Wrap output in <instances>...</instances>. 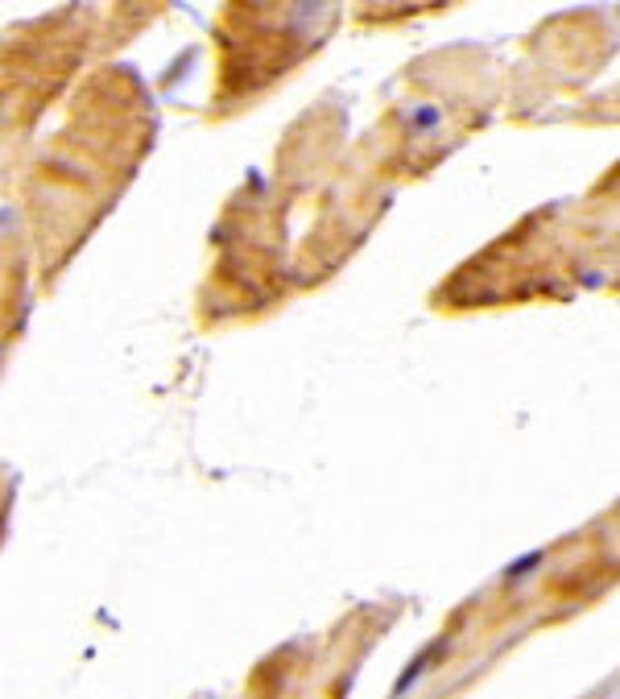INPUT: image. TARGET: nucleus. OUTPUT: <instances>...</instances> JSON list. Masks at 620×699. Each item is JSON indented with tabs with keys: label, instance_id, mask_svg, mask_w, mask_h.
I'll list each match as a JSON object with an SVG mask.
<instances>
[{
	"label": "nucleus",
	"instance_id": "f257e3e1",
	"mask_svg": "<svg viewBox=\"0 0 620 699\" xmlns=\"http://www.w3.org/2000/svg\"><path fill=\"white\" fill-rule=\"evenodd\" d=\"M538 563H542V555H529V559H522V563H517V568L508 571V575L517 580V575H526V571H529V568H538Z\"/></svg>",
	"mask_w": 620,
	"mask_h": 699
}]
</instances>
